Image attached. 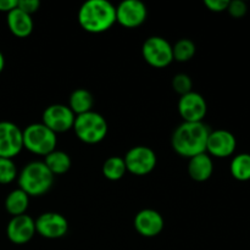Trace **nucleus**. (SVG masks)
<instances>
[{"label":"nucleus","instance_id":"18","mask_svg":"<svg viewBox=\"0 0 250 250\" xmlns=\"http://www.w3.org/2000/svg\"><path fill=\"white\" fill-rule=\"evenodd\" d=\"M93 105H94V97L89 90L80 88V89H76L71 93L68 107L72 110L76 116L92 111Z\"/></svg>","mask_w":250,"mask_h":250},{"label":"nucleus","instance_id":"28","mask_svg":"<svg viewBox=\"0 0 250 250\" xmlns=\"http://www.w3.org/2000/svg\"><path fill=\"white\" fill-rule=\"evenodd\" d=\"M229 1V0H205L204 5L212 12L227 11Z\"/></svg>","mask_w":250,"mask_h":250},{"label":"nucleus","instance_id":"13","mask_svg":"<svg viewBox=\"0 0 250 250\" xmlns=\"http://www.w3.org/2000/svg\"><path fill=\"white\" fill-rule=\"evenodd\" d=\"M237 148V139L232 132L227 129H215L209 134L207 143V153L215 158H229L233 155Z\"/></svg>","mask_w":250,"mask_h":250},{"label":"nucleus","instance_id":"7","mask_svg":"<svg viewBox=\"0 0 250 250\" xmlns=\"http://www.w3.org/2000/svg\"><path fill=\"white\" fill-rule=\"evenodd\" d=\"M127 172L134 176L149 175L156 166V154L149 146H137L129 149L124 158Z\"/></svg>","mask_w":250,"mask_h":250},{"label":"nucleus","instance_id":"9","mask_svg":"<svg viewBox=\"0 0 250 250\" xmlns=\"http://www.w3.org/2000/svg\"><path fill=\"white\" fill-rule=\"evenodd\" d=\"M22 149V129L14 122L0 121V158L14 159Z\"/></svg>","mask_w":250,"mask_h":250},{"label":"nucleus","instance_id":"16","mask_svg":"<svg viewBox=\"0 0 250 250\" xmlns=\"http://www.w3.org/2000/svg\"><path fill=\"white\" fill-rule=\"evenodd\" d=\"M214 172V161L208 153L199 154L189 159L188 163V175L197 182H205Z\"/></svg>","mask_w":250,"mask_h":250},{"label":"nucleus","instance_id":"24","mask_svg":"<svg viewBox=\"0 0 250 250\" xmlns=\"http://www.w3.org/2000/svg\"><path fill=\"white\" fill-rule=\"evenodd\" d=\"M17 167L12 159L0 158V185H9L17 178Z\"/></svg>","mask_w":250,"mask_h":250},{"label":"nucleus","instance_id":"20","mask_svg":"<svg viewBox=\"0 0 250 250\" xmlns=\"http://www.w3.org/2000/svg\"><path fill=\"white\" fill-rule=\"evenodd\" d=\"M28 205L29 197L20 188L11 190L5 199V209L12 217L26 214Z\"/></svg>","mask_w":250,"mask_h":250},{"label":"nucleus","instance_id":"3","mask_svg":"<svg viewBox=\"0 0 250 250\" xmlns=\"http://www.w3.org/2000/svg\"><path fill=\"white\" fill-rule=\"evenodd\" d=\"M55 176L49 171L44 161H32L24 165L17 176L20 189L28 197H41L51 189Z\"/></svg>","mask_w":250,"mask_h":250},{"label":"nucleus","instance_id":"8","mask_svg":"<svg viewBox=\"0 0 250 250\" xmlns=\"http://www.w3.org/2000/svg\"><path fill=\"white\" fill-rule=\"evenodd\" d=\"M42 119H43L42 124L58 134L73 128L76 115L68 107V105L53 104L44 110Z\"/></svg>","mask_w":250,"mask_h":250},{"label":"nucleus","instance_id":"23","mask_svg":"<svg viewBox=\"0 0 250 250\" xmlns=\"http://www.w3.org/2000/svg\"><path fill=\"white\" fill-rule=\"evenodd\" d=\"M172 53L173 60L178 61V62H187V61H189L194 56L195 44L190 39H180L172 46Z\"/></svg>","mask_w":250,"mask_h":250},{"label":"nucleus","instance_id":"1","mask_svg":"<svg viewBox=\"0 0 250 250\" xmlns=\"http://www.w3.org/2000/svg\"><path fill=\"white\" fill-rule=\"evenodd\" d=\"M210 127L204 122H182L176 127L171 137V146L178 155L193 158L207 153Z\"/></svg>","mask_w":250,"mask_h":250},{"label":"nucleus","instance_id":"10","mask_svg":"<svg viewBox=\"0 0 250 250\" xmlns=\"http://www.w3.org/2000/svg\"><path fill=\"white\" fill-rule=\"evenodd\" d=\"M36 233L46 239H58L68 231V221L59 212H44L34 220Z\"/></svg>","mask_w":250,"mask_h":250},{"label":"nucleus","instance_id":"29","mask_svg":"<svg viewBox=\"0 0 250 250\" xmlns=\"http://www.w3.org/2000/svg\"><path fill=\"white\" fill-rule=\"evenodd\" d=\"M19 0H0V11L9 14L14 9L17 7Z\"/></svg>","mask_w":250,"mask_h":250},{"label":"nucleus","instance_id":"5","mask_svg":"<svg viewBox=\"0 0 250 250\" xmlns=\"http://www.w3.org/2000/svg\"><path fill=\"white\" fill-rule=\"evenodd\" d=\"M23 148L36 155L46 156L56 149L58 137L43 124H32L22 131Z\"/></svg>","mask_w":250,"mask_h":250},{"label":"nucleus","instance_id":"21","mask_svg":"<svg viewBox=\"0 0 250 250\" xmlns=\"http://www.w3.org/2000/svg\"><path fill=\"white\" fill-rule=\"evenodd\" d=\"M229 171L232 177L239 182L250 181V154L241 153L233 156L229 165Z\"/></svg>","mask_w":250,"mask_h":250},{"label":"nucleus","instance_id":"25","mask_svg":"<svg viewBox=\"0 0 250 250\" xmlns=\"http://www.w3.org/2000/svg\"><path fill=\"white\" fill-rule=\"evenodd\" d=\"M193 82L190 80V77L186 73H177L175 77L172 78V88L177 94L182 95L188 94V93L192 92Z\"/></svg>","mask_w":250,"mask_h":250},{"label":"nucleus","instance_id":"26","mask_svg":"<svg viewBox=\"0 0 250 250\" xmlns=\"http://www.w3.org/2000/svg\"><path fill=\"white\" fill-rule=\"evenodd\" d=\"M227 11L234 19H242L248 12V5L242 0H233V1H229Z\"/></svg>","mask_w":250,"mask_h":250},{"label":"nucleus","instance_id":"6","mask_svg":"<svg viewBox=\"0 0 250 250\" xmlns=\"http://www.w3.org/2000/svg\"><path fill=\"white\" fill-rule=\"evenodd\" d=\"M142 54L146 62L155 68H164L173 61L172 45L164 37L153 36L146 39Z\"/></svg>","mask_w":250,"mask_h":250},{"label":"nucleus","instance_id":"14","mask_svg":"<svg viewBox=\"0 0 250 250\" xmlns=\"http://www.w3.org/2000/svg\"><path fill=\"white\" fill-rule=\"evenodd\" d=\"M36 234L34 220L28 215L11 217L6 227V236L11 243L21 246L31 241Z\"/></svg>","mask_w":250,"mask_h":250},{"label":"nucleus","instance_id":"4","mask_svg":"<svg viewBox=\"0 0 250 250\" xmlns=\"http://www.w3.org/2000/svg\"><path fill=\"white\" fill-rule=\"evenodd\" d=\"M107 122L99 112L89 111L77 115L73 124V131L80 141L87 144H97L107 134Z\"/></svg>","mask_w":250,"mask_h":250},{"label":"nucleus","instance_id":"15","mask_svg":"<svg viewBox=\"0 0 250 250\" xmlns=\"http://www.w3.org/2000/svg\"><path fill=\"white\" fill-rule=\"evenodd\" d=\"M134 229L141 236L153 238L164 229V217L154 209H143L134 216Z\"/></svg>","mask_w":250,"mask_h":250},{"label":"nucleus","instance_id":"12","mask_svg":"<svg viewBox=\"0 0 250 250\" xmlns=\"http://www.w3.org/2000/svg\"><path fill=\"white\" fill-rule=\"evenodd\" d=\"M177 107L183 122H203L208 112L204 97L193 90L180 98Z\"/></svg>","mask_w":250,"mask_h":250},{"label":"nucleus","instance_id":"30","mask_svg":"<svg viewBox=\"0 0 250 250\" xmlns=\"http://www.w3.org/2000/svg\"><path fill=\"white\" fill-rule=\"evenodd\" d=\"M5 67V58H4V54L1 53V50H0V73H1V71L4 70Z\"/></svg>","mask_w":250,"mask_h":250},{"label":"nucleus","instance_id":"17","mask_svg":"<svg viewBox=\"0 0 250 250\" xmlns=\"http://www.w3.org/2000/svg\"><path fill=\"white\" fill-rule=\"evenodd\" d=\"M7 27L14 36L19 38H26L33 31V20L31 15L26 14L19 7L7 14Z\"/></svg>","mask_w":250,"mask_h":250},{"label":"nucleus","instance_id":"2","mask_svg":"<svg viewBox=\"0 0 250 250\" xmlns=\"http://www.w3.org/2000/svg\"><path fill=\"white\" fill-rule=\"evenodd\" d=\"M78 22L85 32L104 33L116 22V6L107 0H88L78 10Z\"/></svg>","mask_w":250,"mask_h":250},{"label":"nucleus","instance_id":"11","mask_svg":"<svg viewBox=\"0 0 250 250\" xmlns=\"http://www.w3.org/2000/svg\"><path fill=\"white\" fill-rule=\"evenodd\" d=\"M148 10L141 0H125L116 6V22L127 28H136L146 22Z\"/></svg>","mask_w":250,"mask_h":250},{"label":"nucleus","instance_id":"22","mask_svg":"<svg viewBox=\"0 0 250 250\" xmlns=\"http://www.w3.org/2000/svg\"><path fill=\"white\" fill-rule=\"evenodd\" d=\"M103 175L110 181H119L126 175L127 168L124 158L121 156H110L103 164Z\"/></svg>","mask_w":250,"mask_h":250},{"label":"nucleus","instance_id":"19","mask_svg":"<svg viewBox=\"0 0 250 250\" xmlns=\"http://www.w3.org/2000/svg\"><path fill=\"white\" fill-rule=\"evenodd\" d=\"M44 164L49 168L54 176L55 175H63L71 168L72 161H71L70 155L62 150H53L48 155L44 156Z\"/></svg>","mask_w":250,"mask_h":250},{"label":"nucleus","instance_id":"27","mask_svg":"<svg viewBox=\"0 0 250 250\" xmlns=\"http://www.w3.org/2000/svg\"><path fill=\"white\" fill-rule=\"evenodd\" d=\"M17 7L32 16V15H33L34 12L38 11L39 7H41V1H39V0H19Z\"/></svg>","mask_w":250,"mask_h":250}]
</instances>
